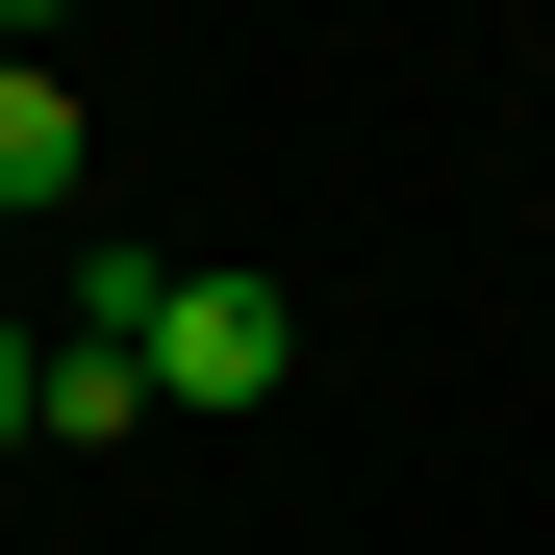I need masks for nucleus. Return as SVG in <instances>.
Segmentation results:
<instances>
[{
	"label": "nucleus",
	"mask_w": 555,
	"mask_h": 555,
	"mask_svg": "<svg viewBox=\"0 0 555 555\" xmlns=\"http://www.w3.org/2000/svg\"><path fill=\"white\" fill-rule=\"evenodd\" d=\"M76 177H102L76 76H51V51H0V228H76Z\"/></svg>",
	"instance_id": "2"
},
{
	"label": "nucleus",
	"mask_w": 555,
	"mask_h": 555,
	"mask_svg": "<svg viewBox=\"0 0 555 555\" xmlns=\"http://www.w3.org/2000/svg\"><path fill=\"white\" fill-rule=\"evenodd\" d=\"M26 353H51V328H26V304H0V454H26Z\"/></svg>",
	"instance_id": "4"
},
{
	"label": "nucleus",
	"mask_w": 555,
	"mask_h": 555,
	"mask_svg": "<svg viewBox=\"0 0 555 555\" xmlns=\"http://www.w3.org/2000/svg\"><path fill=\"white\" fill-rule=\"evenodd\" d=\"M26 429H51V454H127V429H152V353H127V328H51V353H26Z\"/></svg>",
	"instance_id": "3"
},
{
	"label": "nucleus",
	"mask_w": 555,
	"mask_h": 555,
	"mask_svg": "<svg viewBox=\"0 0 555 555\" xmlns=\"http://www.w3.org/2000/svg\"><path fill=\"white\" fill-rule=\"evenodd\" d=\"M51 26H76V0H0V51H51Z\"/></svg>",
	"instance_id": "5"
},
{
	"label": "nucleus",
	"mask_w": 555,
	"mask_h": 555,
	"mask_svg": "<svg viewBox=\"0 0 555 555\" xmlns=\"http://www.w3.org/2000/svg\"><path fill=\"white\" fill-rule=\"evenodd\" d=\"M76 328H127L152 404H203V429H253L278 379H304V304H278V278H228V253H102V278H76Z\"/></svg>",
	"instance_id": "1"
}]
</instances>
